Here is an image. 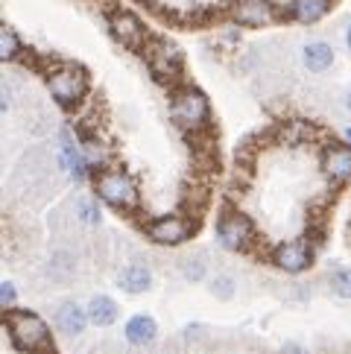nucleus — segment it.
Wrapping results in <instances>:
<instances>
[{"instance_id": "1", "label": "nucleus", "mask_w": 351, "mask_h": 354, "mask_svg": "<svg viewBox=\"0 0 351 354\" xmlns=\"http://www.w3.org/2000/svg\"><path fill=\"white\" fill-rule=\"evenodd\" d=\"M53 187H56L53 164H50V156L39 147L23 153L9 176V194L18 196L21 202H32V205H39Z\"/></svg>"}, {"instance_id": "2", "label": "nucleus", "mask_w": 351, "mask_h": 354, "mask_svg": "<svg viewBox=\"0 0 351 354\" xmlns=\"http://www.w3.org/2000/svg\"><path fill=\"white\" fill-rule=\"evenodd\" d=\"M170 120L179 132L199 135L211 126V103L208 97L193 85H179L170 94Z\"/></svg>"}, {"instance_id": "3", "label": "nucleus", "mask_w": 351, "mask_h": 354, "mask_svg": "<svg viewBox=\"0 0 351 354\" xmlns=\"http://www.w3.org/2000/svg\"><path fill=\"white\" fill-rule=\"evenodd\" d=\"M94 196L117 214H135L141 208V187L120 167H108L94 176Z\"/></svg>"}, {"instance_id": "4", "label": "nucleus", "mask_w": 351, "mask_h": 354, "mask_svg": "<svg viewBox=\"0 0 351 354\" xmlns=\"http://www.w3.org/2000/svg\"><path fill=\"white\" fill-rule=\"evenodd\" d=\"M6 337L9 343L23 354H44L53 346L50 337V325L32 310H6Z\"/></svg>"}, {"instance_id": "5", "label": "nucleus", "mask_w": 351, "mask_h": 354, "mask_svg": "<svg viewBox=\"0 0 351 354\" xmlns=\"http://www.w3.org/2000/svg\"><path fill=\"white\" fill-rule=\"evenodd\" d=\"M47 91L56 106L79 109L91 94V82H88L85 68L73 65V62H61V65H53L47 71Z\"/></svg>"}, {"instance_id": "6", "label": "nucleus", "mask_w": 351, "mask_h": 354, "mask_svg": "<svg viewBox=\"0 0 351 354\" xmlns=\"http://www.w3.org/2000/svg\"><path fill=\"white\" fill-rule=\"evenodd\" d=\"M214 240L222 252H231V255H243V252H252L258 243V232L255 223L246 217L243 211L237 208H222L220 217L214 223Z\"/></svg>"}, {"instance_id": "7", "label": "nucleus", "mask_w": 351, "mask_h": 354, "mask_svg": "<svg viewBox=\"0 0 351 354\" xmlns=\"http://www.w3.org/2000/svg\"><path fill=\"white\" fill-rule=\"evenodd\" d=\"M141 53H144L149 77H153L158 85H176L182 80L184 56H182V50L176 47L173 41H167V39H149Z\"/></svg>"}, {"instance_id": "8", "label": "nucleus", "mask_w": 351, "mask_h": 354, "mask_svg": "<svg viewBox=\"0 0 351 354\" xmlns=\"http://www.w3.org/2000/svg\"><path fill=\"white\" fill-rule=\"evenodd\" d=\"M56 167L61 173H68L73 182L91 179V170H88L85 156H82V141L70 126H59V132H56Z\"/></svg>"}, {"instance_id": "9", "label": "nucleus", "mask_w": 351, "mask_h": 354, "mask_svg": "<svg viewBox=\"0 0 351 354\" xmlns=\"http://www.w3.org/2000/svg\"><path fill=\"white\" fill-rule=\"evenodd\" d=\"M144 234H146L149 243L173 249V246H182L193 237V223L187 217H182V214H161V217H153L144 225Z\"/></svg>"}, {"instance_id": "10", "label": "nucleus", "mask_w": 351, "mask_h": 354, "mask_svg": "<svg viewBox=\"0 0 351 354\" xmlns=\"http://www.w3.org/2000/svg\"><path fill=\"white\" fill-rule=\"evenodd\" d=\"M269 263L275 270H281L284 275H302V272L310 270V263H313V243L307 237L281 240V243L272 246Z\"/></svg>"}, {"instance_id": "11", "label": "nucleus", "mask_w": 351, "mask_h": 354, "mask_svg": "<svg viewBox=\"0 0 351 354\" xmlns=\"http://www.w3.org/2000/svg\"><path fill=\"white\" fill-rule=\"evenodd\" d=\"M229 18L237 27H249V30H263L281 21V9L272 0H234L229 9Z\"/></svg>"}, {"instance_id": "12", "label": "nucleus", "mask_w": 351, "mask_h": 354, "mask_svg": "<svg viewBox=\"0 0 351 354\" xmlns=\"http://www.w3.org/2000/svg\"><path fill=\"white\" fill-rule=\"evenodd\" d=\"M108 32L115 35V41H120L129 50H144L149 41V32L144 27V21L129 9H111L108 12Z\"/></svg>"}, {"instance_id": "13", "label": "nucleus", "mask_w": 351, "mask_h": 354, "mask_svg": "<svg viewBox=\"0 0 351 354\" xmlns=\"http://www.w3.org/2000/svg\"><path fill=\"white\" fill-rule=\"evenodd\" d=\"M319 170L331 185L351 182V147L348 144H328L319 156Z\"/></svg>"}, {"instance_id": "14", "label": "nucleus", "mask_w": 351, "mask_h": 354, "mask_svg": "<svg viewBox=\"0 0 351 354\" xmlns=\"http://www.w3.org/2000/svg\"><path fill=\"white\" fill-rule=\"evenodd\" d=\"M44 278L50 284H70L73 278L79 275V258L77 252H73L70 246H56L53 252H50V258L44 261L41 267Z\"/></svg>"}, {"instance_id": "15", "label": "nucleus", "mask_w": 351, "mask_h": 354, "mask_svg": "<svg viewBox=\"0 0 351 354\" xmlns=\"http://www.w3.org/2000/svg\"><path fill=\"white\" fill-rule=\"evenodd\" d=\"M53 325H56V331L61 337L77 339V337H82L88 331V325H91V316H88V308H82L79 301L65 299L56 308V313H53Z\"/></svg>"}, {"instance_id": "16", "label": "nucleus", "mask_w": 351, "mask_h": 354, "mask_svg": "<svg viewBox=\"0 0 351 354\" xmlns=\"http://www.w3.org/2000/svg\"><path fill=\"white\" fill-rule=\"evenodd\" d=\"M123 339L132 348H153L158 343V322L149 313H135L123 325Z\"/></svg>"}, {"instance_id": "17", "label": "nucleus", "mask_w": 351, "mask_h": 354, "mask_svg": "<svg viewBox=\"0 0 351 354\" xmlns=\"http://www.w3.org/2000/svg\"><path fill=\"white\" fill-rule=\"evenodd\" d=\"M117 284H120V290H126L129 296H141L146 290H153V284H155L153 267H149L146 261H132L117 272Z\"/></svg>"}, {"instance_id": "18", "label": "nucleus", "mask_w": 351, "mask_h": 354, "mask_svg": "<svg viewBox=\"0 0 351 354\" xmlns=\"http://www.w3.org/2000/svg\"><path fill=\"white\" fill-rule=\"evenodd\" d=\"M70 220L85 225V229H99L103 225V208H99V199L91 194H79L68 202Z\"/></svg>"}, {"instance_id": "19", "label": "nucleus", "mask_w": 351, "mask_h": 354, "mask_svg": "<svg viewBox=\"0 0 351 354\" xmlns=\"http://www.w3.org/2000/svg\"><path fill=\"white\" fill-rule=\"evenodd\" d=\"M334 59H336V53H334V47L328 41H307L302 47V65L310 73L331 71L334 68Z\"/></svg>"}, {"instance_id": "20", "label": "nucleus", "mask_w": 351, "mask_h": 354, "mask_svg": "<svg viewBox=\"0 0 351 354\" xmlns=\"http://www.w3.org/2000/svg\"><path fill=\"white\" fill-rule=\"evenodd\" d=\"M88 316H91V325L94 328H108V325H115L117 322V316H120V308H117V301L106 296V293H97L88 299Z\"/></svg>"}, {"instance_id": "21", "label": "nucleus", "mask_w": 351, "mask_h": 354, "mask_svg": "<svg viewBox=\"0 0 351 354\" xmlns=\"http://www.w3.org/2000/svg\"><path fill=\"white\" fill-rule=\"evenodd\" d=\"M79 141H82V156H85V164H88V170H91L94 176L111 167V149H108L103 141H99L97 135H82Z\"/></svg>"}, {"instance_id": "22", "label": "nucleus", "mask_w": 351, "mask_h": 354, "mask_svg": "<svg viewBox=\"0 0 351 354\" xmlns=\"http://www.w3.org/2000/svg\"><path fill=\"white\" fill-rule=\"evenodd\" d=\"M331 12V0H290L287 15L298 24H319Z\"/></svg>"}, {"instance_id": "23", "label": "nucleus", "mask_w": 351, "mask_h": 354, "mask_svg": "<svg viewBox=\"0 0 351 354\" xmlns=\"http://www.w3.org/2000/svg\"><path fill=\"white\" fill-rule=\"evenodd\" d=\"M179 275L191 284L205 281V278L211 275V258L205 255V252H191V255H184L179 261Z\"/></svg>"}, {"instance_id": "24", "label": "nucleus", "mask_w": 351, "mask_h": 354, "mask_svg": "<svg viewBox=\"0 0 351 354\" xmlns=\"http://www.w3.org/2000/svg\"><path fill=\"white\" fill-rule=\"evenodd\" d=\"M208 290L211 296L220 301H231L237 296V278L231 272H217L214 278H208Z\"/></svg>"}, {"instance_id": "25", "label": "nucleus", "mask_w": 351, "mask_h": 354, "mask_svg": "<svg viewBox=\"0 0 351 354\" xmlns=\"http://www.w3.org/2000/svg\"><path fill=\"white\" fill-rule=\"evenodd\" d=\"M0 56H3V62H18L23 56V41L12 27H3V32H0Z\"/></svg>"}, {"instance_id": "26", "label": "nucleus", "mask_w": 351, "mask_h": 354, "mask_svg": "<svg viewBox=\"0 0 351 354\" xmlns=\"http://www.w3.org/2000/svg\"><path fill=\"white\" fill-rule=\"evenodd\" d=\"M328 287L336 299H351V267H334L328 272Z\"/></svg>"}, {"instance_id": "27", "label": "nucleus", "mask_w": 351, "mask_h": 354, "mask_svg": "<svg viewBox=\"0 0 351 354\" xmlns=\"http://www.w3.org/2000/svg\"><path fill=\"white\" fill-rule=\"evenodd\" d=\"M0 305H3V310H15V305H18V287H15V281H3V284H0Z\"/></svg>"}, {"instance_id": "28", "label": "nucleus", "mask_w": 351, "mask_h": 354, "mask_svg": "<svg viewBox=\"0 0 351 354\" xmlns=\"http://www.w3.org/2000/svg\"><path fill=\"white\" fill-rule=\"evenodd\" d=\"M211 331L205 325H191V328H184L182 331V337H184V343H191V346H199V343H205V337H208Z\"/></svg>"}, {"instance_id": "29", "label": "nucleus", "mask_w": 351, "mask_h": 354, "mask_svg": "<svg viewBox=\"0 0 351 354\" xmlns=\"http://www.w3.org/2000/svg\"><path fill=\"white\" fill-rule=\"evenodd\" d=\"M281 354H310L305 346H298V343H284L281 346Z\"/></svg>"}, {"instance_id": "30", "label": "nucleus", "mask_w": 351, "mask_h": 354, "mask_svg": "<svg viewBox=\"0 0 351 354\" xmlns=\"http://www.w3.org/2000/svg\"><path fill=\"white\" fill-rule=\"evenodd\" d=\"M345 47H348V53H351V21H348V27H345Z\"/></svg>"}, {"instance_id": "31", "label": "nucleus", "mask_w": 351, "mask_h": 354, "mask_svg": "<svg viewBox=\"0 0 351 354\" xmlns=\"http://www.w3.org/2000/svg\"><path fill=\"white\" fill-rule=\"evenodd\" d=\"M343 138H345V144L351 147V126H345V132H343Z\"/></svg>"}, {"instance_id": "32", "label": "nucleus", "mask_w": 351, "mask_h": 354, "mask_svg": "<svg viewBox=\"0 0 351 354\" xmlns=\"http://www.w3.org/2000/svg\"><path fill=\"white\" fill-rule=\"evenodd\" d=\"M345 109L351 111V88H348V94H345Z\"/></svg>"}]
</instances>
